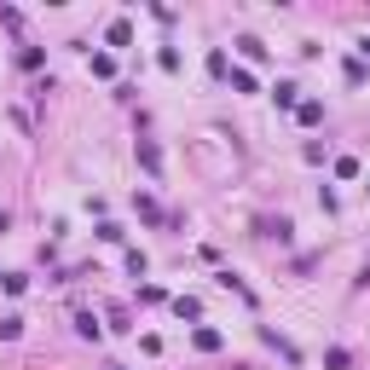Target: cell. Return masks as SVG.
<instances>
[{
	"label": "cell",
	"mask_w": 370,
	"mask_h": 370,
	"mask_svg": "<svg viewBox=\"0 0 370 370\" xmlns=\"http://www.w3.org/2000/svg\"><path fill=\"white\" fill-rule=\"evenodd\" d=\"M232 93H255V75L249 70H232Z\"/></svg>",
	"instance_id": "obj_12"
},
{
	"label": "cell",
	"mask_w": 370,
	"mask_h": 370,
	"mask_svg": "<svg viewBox=\"0 0 370 370\" xmlns=\"http://www.w3.org/2000/svg\"><path fill=\"white\" fill-rule=\"evenodd\" d=\"M237 53H243L249 64H261V58H266V46H261V41H255V35H243V41H237Z\"/></svg>",
	"instance_id": "obj_8"
},
{
	"label": "cell",
	"mask_w": 370,
	"mask_h": 370,
	"mask_svg": "<svg viewBox=\"0 0 370 370\" xmlns=\"http://www.w3.org/2000/svg\"><path fill=\"white\" fill-rule=\"evenodd\" d=\"M145 266H151V261H145V249H127V272H133V278H145Z\"/></svg>",
	"instance_id": "obj_11"
},
{
	"label": "cell",
	"mask_w": 370,
	"mask_h": 370,
	"mask_svg": "<svg viewBox=\"0 0 370 370\" xmlns=\"http://www.w3.org/2000/svg\"><path fill=\"white\" fill-rule=\"evenodd\" d=\"M139 163H145V174H163V151L151 139H139Z\"/></svg>",
	"instance_id": "obj_3"
},
{
	"label": "cell",
	"mask_w": 370,
	"mask_h": 370,
	"mask_svg": "<svg viewBox=\"0 0 370 370\" xmlns=\"http://www.w3.org/2000/svg\"><path fill=\"white\" fill-rule=\"evenodd\" d=\"M197 347H203V353H220V330L203 324V330H197Z\"/></svg>",
	"instance_id": "obj_10"
},
{
	"label": "cell",
	"mask_w": 370,
	"mask_h": 370,
	"mask_svg": "<svg viewBox=\"0 0 370 370\" xmlns=\"http://www.w3.org/2000/svg\"><path fill=\"white\" fill-rule=\"evenodd\" d=\"M93 75H99V82H110V75H116V58H110V53H93Z\"/></svg>",
	"instance_id": "obj_7"
},
{
	"label": "cell",
	"mask_w": 370,
	"mask_h": 370,
	"mask_svg": "<svg viewBox=\"0 0 370 370\" xmlns=\"http://www.w3.org/2000/svg\"><path fill=\"white\" fill-rule=\"evenodd\" d=\"M272 99H278V110H295L301 104V87L295 82H278V87H272Z\"/></svg>",
	"instance_id": "obj_2"
},
{
	"label": "cell",
	"mask_w": 370,
	"mask_h": 370,
	"mask_svg": "<svg viewBox=\"0 0 370 370\" xmlns=\"http://www.w3.org/2000/svg\"><path fill=\"white\" fill-rule=\"evenodd\" d=\"M364 191H370V185H364Z\"/></svg>",
	"instance_id": "obj_14"
},
{
	"label": "cell",
	"mask_w": 370,
	"mask_h": 370,
	"mask_svg": "<svg viewBox=\"0 0 370 370\" xmlns=\"http://www.w3.org/2000/svg\"><path fill=\"white\" fill-rule=\"evenodd\" d=\"M104 41H110V46H133V24H127V18H116V24L104 29Z\"/></svg>",
	"instance_id": "obj_1"
},
{
	"label": "cell",
	"mask_w": 370,
	"mask_h": 370,
	"mask_svg": "<svg viewBox=\"0 0 370 370\" xmlns=\"http://www.w3.org/2000/svg\"><path fill=\"white\" fill-rule=\"evenodd\" d=\"M359 53H370V41H359Z\"/></svg>",
	"instance_id": "obj_13"
},
{
	"label": "cell",
	"mask_w": 370,
	"mask_h": 370,
	"mask_svg": "<svg viewBox=\"0 0 370 370\" xmlns=\"http://www.w3.org/2000/svg\"><path fill=\"white\" fill-rule=\"evenodd\" d=\"M347 364H353L347 347H330V353H324V370H347Z\"/></svg>",
	"instance_id": "obj_9"
},
{
	"label": "cell",
	"mask_w": 370,
	"mask_h": 370,
	"mask_svg": "<svg viewBox=\"0 0 370 370\" xmlns=\"http://www.w3.org/2000/svg\"><path fill=\"white\" fill-rule=\"evenodd\" d=\"M295 116L307 122V127H318V122H324V104H318V99H301V104H295Z\"/></svg>",
	"instance_id": "obj_4"
},
{
	"label": "cell",
	"mask_w": 370,
	"mask_h": 370,
	"mask_svg": "<svg viewBox=\"0 0 370 370\" xmlns=\"http://www.w3.org/2000/svg\"><path fill=\"white\" fill-rule=\"evenodd\" d=\"M174 313L180 318H203V301L197 295H174Z\"/></svg>",
	"instance_id": "obj_6"
},
{
	"label": "cell",
	"mask_w": 370,
	"mask_h": 370,
	"mask_svg": "<svg viewBox=\"0 0 370 370\" xmlns=\"http://www.w3.org/2000/svg\"><path fill=\"white\" fill-rule=\"evenodd\" d=\"M75 330H82L87 342H99V335H104V324H99V318H93V313H75Z\"/></svg>",
	"instance_id": "obj_5"
}]
</instances>
